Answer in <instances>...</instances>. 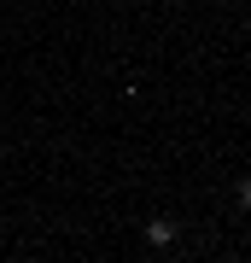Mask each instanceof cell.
Here are the masks:
<instances>
[{"mask_svg":"<svg viewBox=\"0 0 251 263\" xmlns=\"http://www.w3.org/2000/svg\"><path fill=\"white\" fill-rule=\"evenodd\" d=\"M146 240L152 246H169V240H176V222H169V216H152V222H146Z\"/></svg>","mask_w":251,"mask_h":263,"instance_id":"6da1fadb","label":"cell"},{"mask_svg":"<svg viewBox=\"0 0 251 263\" xmlns=\"http://www.w3.org/2000/svg\"><path fill=\"white\" fill-rule=\"evenodd\" d=\"M234 199H240V205H245V211H251V176H245V181H240V187H234Z\"/></svg>","mask_w":251,"mask_h":263,"instance_id":"7a4b0ae2","label":"cell"}]
</instances>
